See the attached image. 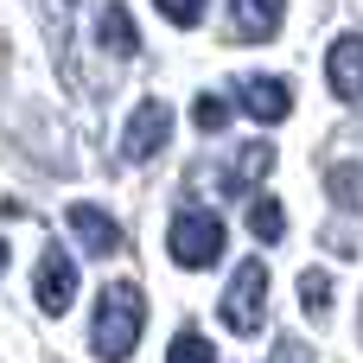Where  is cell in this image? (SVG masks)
<instances>
[{
    "label": "cell",
    "instance_id": "1",
    "mask_svg": "<svg viewBox=\"0 0 363 363\" xmlns=\"http://www.w3.org/2000/svg\"><path fill=\"white\" fill-rule=\"evenodd\" d=\"M140 325H147V300H140V287H134V281H115V287H102V300H96V332H89L96 357H102V363L134 357V345H140Z\"/></svg>",
    "mask_w": 363,
    "mask_h": 363
},
{
    "label": "cell",
    "instance_id": "2",
    "mask_svg": "<svg viewBox=\"0 0 363 363\" xmlns=\"http://www.w3.org/2000/svg\"><path fill=\"white\" fill-rule=\"evenodd\" d=\"M223 325L236 332V338H255L262 325H268V262H242L236 274H230V294H223Z\"/></svg>",
    "mask_w": 363,
    "mask_h": 363
},
{
    "label": "cell",
    "instance_id": "3",
    "mask_svg": "<svg viewBox=\"0 0 363 363\" xmlns=\"http://www.w3.org/2000/svg\"><path fill=\"white\" fill-rule=\"evenodd\" d=\"M166 249H172L179 268H217V255H223V223H217L211 211H179L172 230H166Z\"/></svg>",
    "mask_w": 363,
    "mask_h": 363
},
{
    "label": "cell",
    "instance_id": "4",
    "mask_svg": "<svg viewBox=\"0 0 363 363\" xmlns=\"http://www.w3.org/2000/svg\"><path fill=\"white\" fill-rule=\"evenodd\" d=\"M166 134H172V108L166 102H140L134 115H128V134H121V153L140 166V160H153V153H166Z\"/></svg>",
    "mask_w": 363,
    "mask_h": 363
},
{
    "label": "cell",
    "instance_id": "5",
    "mask_svg": "<svg viewBox=\"0 0 363 363\" xmlns=\"http://www.w3.org/2000/svg\"><path fill=\"white\" fill-rule=\"evenodd\" d=\"M32 294H38L45 313H70V300H77V262H70L57 242H45L38 274H32Z\"/></svg>",
    "mask_w": 363,
    "mask_h": 363
},
{
    "label": "cell",
    "instance_id": "6",
    "mask_svg": "<svg viewBox=\"0 0 363 363\" xmlns=\"http://www.w3.org/2000/svg\"><path fill=\"white\" fill-rule=\"evenodd\" d=\"M325 83H332L338 102H363V38L345 32V38L325 51Z\"/></svg>",
    "mask_w": 363,
    "mask_h": 363
},
{
    "label": "cell",
    "instance_id": "7",
    "mask_svg": "<svg viewBox=\"0 0 363 363\" xmlns=\"http://www.w3.org/2000/svg\"><path fill=\"white\" fill-rule=\"evenodd\" d=\"M70 236L89 249V255H121V223L96 204H70Z\"/></svg>",
    "mask_w": 363,
    "mask_h": 363
},
{
    "label": "cell",
    "instance_id": "8",
    "mask_svg": "<svg viewBox=\"0 0 363 363\" xmlns=\"http://www.w3.org/2000/svg\"><path fill=\"white\" fill-rule=\"evenodd\" d=\"M96 45H102V51H115V57H134V51H140V32H134V13H128L121 0L96 6Z\"/></svg>",
    "mask_w": 363,
    "mask_h": 363
},
{
    "label": "cell",
    "instance_id": "9",
    "mask_svg": "<svg viewBox=\"0 0 363 363\" xmlns=\"http://www.w3.org/2000/svg\"><path fill=\"white\" fill-rule=\"evenodd\" d=\"M242 108H249L255 121H287L294 89H287L281 77H242Z\"/></svg>",
    "mask_w": 363,
    "mask_h": 363
},
{
    "label": "cell",
    "instance_id": "10",
    "mask_svg": "<svg viewBox=\"0 0 363 363\" xmlns=\"http://www.w3.org/2000/svg\"><path fill=\"white\" fill-rule=\"evenodd\" d=\"M268 166H274V147H268V140L236 147V153H230V166H223V191H230V198H242L255 179H268Z\"/></svg>",
    "mask_w": 363,
    "mask_h": 363
},
{
    "label": "cell",
    "instance_id": "11",
    "mask_svg": "<svg viewBox=\"0 0 363 363\" xmlns=\"http://www.w3.org/2000/svg\"><path fill=\"white\" fill-rule=\"evenodd\" d=\"M230 19H236V32H242V38H274L287 13H281L274 0H236V13H230Z\"/></svg>",
    "mask_w": 363,
    "mask_h": 363
},
{
    "label": "cell",
    "instance_id": "12",
    "mask_svg": "<svg viewBox=\"0 0 363 363\" xmlns=\"http://www.w3.org/2000/svg\"><path fill=\"white\" fill-rule=\"evenodd\" d=\"M230 115H236V102H230V96H217V89H204V96L191 102L198 134H223V128H230Z\"/></svg>",
    "mask_w": 363,
    "mask_h": 363
},
{
    "label": "cell",
    "instance_id": "13",
    "mask_svg": "<svg viewBox=\"0 0 363 363\" xmlns=\"http://www.w3.org/2000/svg\"><path fill=\"white\" fill-rule=\"evenodd\" d=\"M249 230H255L262 242H281V236H287V211H281V198H255V204H249Z\"/></svg>",
    "mask_w": 363,
    "mask_h": 363
},
{
    "label": "cell",
    "instance_id": "14",
    "mask_svg": "<svg viewBox=\"0 0 363 363\" xmlns=\"http://www.w3.org/2000/svg\"><path fill=\"white\" fill-rule=\"evenodd\" d=\"M166 363H217V351H211V338H204L198 325H185V332L172 338V351H166Z\"/></svg>",
    "mask_w": 363,
    "mask_h": 363
},
{
    "label": "cell",
    "instance_id": "15",
    "mask_svg": "<svg viewBox=\"0 0 363 363\" xmlns=\"http://www.w3.org/2000/svg\"><path fill=\"white\" fill-rule=\"evenodd\" d=\"M300 300H306L313 319H325V313H332V274H325V268H306V274H300Z\"/></svg>",
    "mask_w": 363,
    "mask_h": 363
},
{
    "label": "cell",
    "instance_id": "16",
    "mask_svg": "<svg viewBox=\"0 0 363 363\" xmlns=\"http://www.w3.org/2000/svg\"><path fill=\"white\" fill-rule=\"evenodd\" d=\"M160 13H166L172 26H198V19H204V0H160Z\"/></svg>",
    "mask_w": 363,
    "mask_h": 363
},
{
    "label": "cell",
    "instance_id": "17",
    "mask_svg": "<svg viewBox=\"0 0 363 363\" xmlns=\"http://www.w3.org/2000/svg\"><path fill=\"white\" fill-rule=\"evenodd\" d=\"M0 274H6V242H0Z\"/></svg>",
    "mask_w": 363,
    "mask_h": 363
}]
</instances>
